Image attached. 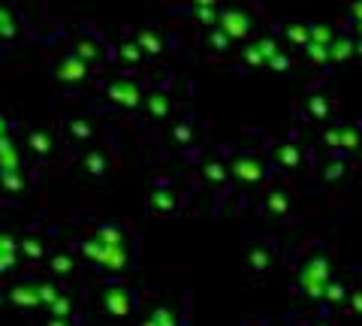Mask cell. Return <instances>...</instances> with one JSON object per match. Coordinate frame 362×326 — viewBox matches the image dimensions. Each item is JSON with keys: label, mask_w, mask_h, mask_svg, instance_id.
I'll use <instances>...</instances> for the list:
<instances>
[{"label": "cell", "mask_w": 362, "mask_h": 326, "mask_svg": "<svg viewBox=\"0 0 362 326\" xmlns=\"http://www.w3.org/2000/svg\"><path fill=\"white\" fill-rule=\"evenodd\" d=\"M221 30L230 40H245L251 33V18L239 9H226V13H221Z\"/></svg>", "instance_id": "1"}, {"label": "cell", "mask_w": 362, "mask_h": 326, "mask_svg": "<svg viewBox=\"0 0 362 326\" xmlns=\"http://www.w3.org/2000/svg\"><path fill=\"white\" fill-rule=\"evenodd\" d=\"M302 284H305V290H308V293L320 296V293H323V287L329 284V266H326L323 260L311 263L308 269H305V275H302Z\"/></svg>", "instance_id": "2"}, {"label": "cell", "mask_w": 362, "mask_h": 326, "mask_svg": "<svg viewBox=\"0 0 362 326\" xmlns=\"http://www.w3.org/2000/svg\"><path fill=\"white\" fill-rule=\"evenodd\" d=\"M354 52H356V42H354V40H347V37H332V42H329V58L347 61Z\"/></svg>", "instance_id": "3"}, {"label": "cell", "mask_w": 362, "mask_h": 326, "mask_svg": "<svg viewBox=\"0 0 362 326\" xmlns=\"http://www.w3.org/2000/svg\"><path fill=\"white\" fill-rule=\"evenodd\" d=\"M329 142L332 145H344V149H354V145L359 142V136H356V130L341 127V130H329Z\"/></svg>", "instance_id": "4"}, {"label": "cell", "mask_w": 362, "mask_h": 326, "mask_svg": "<svg viewBox=\"0 0 362 326\" xmlns=\"http://www.w3.org/2000/svg\"><path fill=\"white\" fill-rule=\"evenodd\" d=\"M206 42H209L211 49H218V52H226V49H230V42H233V40L226 37V33H223V30H221L218 25H214V28H211V30L206 33Z\"/></svg>", "instance_id": "5"}, {"label": "cell", "mask_w": 362, "mask_h": 326, "mask_svg": "<svg viewBox=\"0 0 362 326\" xmlns=\"http://www.w3.org/2000/svg\"><path fill=\"white\" fill-rule=\"evenodd\" d=\"M247 260H251L247 266H251L254 272H263V269H269V266H272V254H269L266 248H254L251 254H247Z\"/></svg>", "instance_id": "6"}, {"label": "cell", "mask_w": 362, "mask_h": 326, "mask_svg": "<svg viewBox=\"0 0 362 326\" xmlns=\"http://www.w3.org/2000/svg\"><path fill=\"white\" fill-rule=\"evenodd\" d=\"M287 40L296 46H308V25H287Z\"/></svg>", "instance_id": "7"}, {"label": "cell", "mask_w": 362, "mask_h": 326, "mask_svg": "<svg viewBox=\"0 0 362 326\" xmlns=\"http://www.w3.org/2000/svg\"><path fill=\"white\" fill-rule=\"evenodd\" d=\"M259 54H263V61H272V58H275V54H278V46H275V40H272V37H266V40H259L257 42V46H254Z\"/></svg>", "instance_id": "8"}, {"label": "cell", "mask_w": 362, "mask_h": 326, "mask_svg": "<svg viewBox=\"0 0 362 326\" xmlns=\"http://www.w3.org/2000/svg\"><path fill=\"white\" fill-rule=\"evenodd\" d=\"M197 16L202 25H209V28L218 25V6H197Z\"/></svg>", "instance_id": "9"}, {"label": "cell", "mask_w": 362, "mask_h": 326, "mask_svg": "<svg viewBox=\"0 0 362 326\" xmlns=\"http://www.w3.org/2000/svg\"><path fill=\"white\" fill-rule=\"evenodd\" d=\"M235 170H239V175L251 178V182H254V178H259V173H263V170H259V166H257L254 161H239V166H235Z\"/></svg>", "instance_id": "10"}, {"label": "cell", "mask_w": 362, "mask_h": 326, "mask_svg": "<svg viewBox=\"0 0 362 326\" xmlns=\"http://www.w3.org/2000/svg\"><path fill=\"white\" fill-rule=\"evenodd\" d=\"M311 112H317L314 118H326L329 115V103H326L323 97H311Z\"/></svg>", "instance_id": "11"}, {"label": "cell", "mask_w": 362, "mask_h": 326, "mask_svg": "<svg viewBox=\"0 0 362 326\" xmlns=\"http://www.w3.org/2000/svg\"><path fill=\"white\" fill-rule=\"evenodd\" d=\"M281 163L296 166V163H299V151H296V149H281Z\"/></svg>", "instance_id": "12"}, {"label": "cell", "mask_w": 362, "mask_h": 326, "mask_svg": "<svg viewBox=\"0 0 362 326\" xmlns=\"http://www.w3.org/2000/svg\"><path fill=\"white\" fill-rule=\"evenodd\" d=\"M142 46L148 52H160V40H157L154 33H142Z\"/></svg>", "instance_id": "13"}, {"label": "cell", "mask_w": 362, "mask_h": 326, "mask_svg": "<svg viewBox=\"0 0 362 326\" xmlns=\"http://www.w3.org/2000/svg\"><path fill=\"white\" fill-rule=\"evenodd\" d=\"M272 209H275V215H281V211H284V206H287V202H284V197H281V194H272Z\"/></svg>", "instance_id": "14"}, {"label": "cell", "mask_w": 362, "mask_h": 326, "mask_svg": "<svg viewBox=\"0 0 362 326\" xmlns=\"http://www.w3.org/2000/svg\"><path fill=\"white\" fill-rule=\"evenodd\" d=\"M326 287H329V302H338V299L344 296V287L341 284H326Z\"/></svg>", "instance_id": "15"}, {"label": "cell", "mask_w": 362, "mask_h": 326, "mask_svg": "<svg viewBox=\"0 0 362 326\" xmlns=\"http://www.w3.org/2000/svg\"><path fill=\"white\" fill-rule=\"evenodd\" d=\"M350 308H354L356 314H362V290H356V293L350 296Z\"/></svg>", "instance_id": "16"}, {"label": "cell", "mask_w": 362, "mask_h": 326, "mask_svg": "<svg viewBox=\"0 0 362 326\" xmlns=\"http://www.w3.org/2000/svg\"><path fill=\"white\" fill-rule=\"evenodd\" d=\"M350 13H354V21H356V28L362 30V4H350Z\"/></svg>", "instance_id": "17"}, {"label": "cell", "mask_w": 362, "mask_h": 326, "mask_svg": "<svg viewBox=\"0 0 362 326\" xmlns=\"http://www.w3.org/2000/svg\"><path fill=\"white\" fill-rule=\"evenodd\" d=\"M344 173V166H332L329 173H326V178H335V175H341Z\"/></svg>", "instance_id": "18"}, {"label": "cell", "mask_w": 362, "mask_h": 326, "mask_svg": "<svg viewBox=\"0 0 362 326\" xmlns=\"http://www.w3.org/2000/svg\"><path fill=\"white\" fill-rule=\"evenodd\" d=\"M197 6H218V0H194Z\"/></svg>", "instance_id": "19"}, {"label": "cell", "mask_w": 362, "mask_h": 326, "mask_svg": "<svg viewBox=\"0 0 362 326\" xmlns=\"http://www.w3.org/2000/svg\"><path fill=\"white\" fill-rule=\"evenodd\" d=\"M356 49H359V52H362V42H359V46H356Z\"/></svg>", "instance_id": "20"}, {"label": "cell", "mask_w": 362, "mask_h": 326, "mask_svg": "<svg viewBox=\"0 0 362 326\" xmlns=\"http://www.w3.org/2000/svg\"><path fill=\"white\" fill-rule=\"evenodd\" d=\"M354 4H362V0H354Z\"/></svg>", "instance_id": "21"}]
</instances>
